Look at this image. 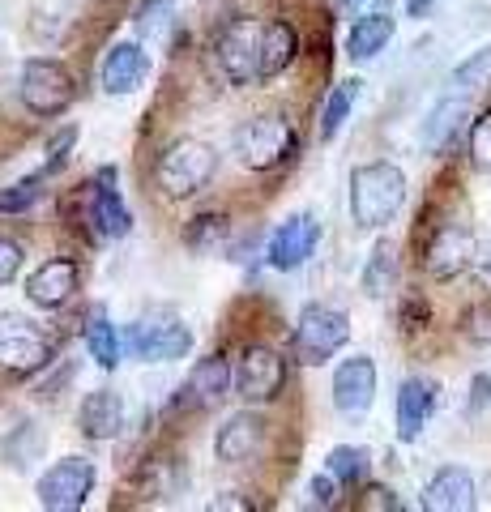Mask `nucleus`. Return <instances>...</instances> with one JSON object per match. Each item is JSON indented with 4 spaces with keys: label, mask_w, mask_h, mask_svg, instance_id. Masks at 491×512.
Segmentation results:
<instances>
[{
    "label": "nucleus",
    "mask_w": 491,
    "mask_h": 512,
    "mask_svg": "<svg viewBox=\"0 0 491 512\" xmlns=\"http://www.w3.org/2000/svg\"><path fill=\"white\" fill-rule=\"evenodd\" d=\"M406 205V171L393 163H363L351 171V218L363 231H380Z\"/></svg>",
    "instance_id": "obj_1"
},
{
    "label": "nucleus",
    "mask_w": 491,
    "mask_h": 512,
    "mask_svg": "<svg viewBox=\"0 0 491 512\" xmlns=\"http://www.w3.org/2000/svg\"><path fill=\"white\" fill-rule=\"evenodd\" d=\"M218 175V150L210 141H197V137H180L171 141L158 158V184L171 201H188L210 184Z\"/></svg>",
    "instance_id": "obj_2"
},
{
    "label": "nucleus",
    "mask_w": 491,
    "mask_h": 512,
    "mask_svg": "<svg viewBox=\"0 0 491 512\" xmlns=\"http://www.w3.org/2000/svg\"><path fill=\"white\" fill-rule=\"evenodd\" d=\"M18 99L26 103L30 116L56 120V116H65V111L73 107L77 82H73V73L60 60L35 56V60H26L22 73H18Z\"/></svg>",
    "instance_id": "obj_3"
},
{
    "label": "nucleus",
    "mask_w": 491,
    "mask_h": 512,
    "mask_svg": "<svg viewBox=\"0 0 491 512\" xmlns=\"http://www.w3.org/2000/svg\"><path fill=\"white\" fill-rule=\"evenodd\" d=\"M351 342V316L342 308H329V303H308L295 320V333H291V350L299 363L308 367H321L338 355V350Z\"/></svg>",
    "instance_id": "obj_4"
},
{
    "label": "nucleus",
    "mask_w": 491,
    "mask_h": 512,
    "mask_svg": "<svg viewBox=\"0 0 491 512\" xmlns=\"http://www.w3.org/2000/svg\"><path fill=\"white\" fill-rule=\"evenodd\" d=\"M231 146L248 171H274L295 154V128L287 116H252L235 128Z\"/></svg>",
    "instance_id": "obj_5"
},
{
    "label": "nucleus",
    "mask_w": 491,
    "mask_h": 512,
    "mask_svg": "<svg viewBox=\"0 0 491 512\" xmlns=\"http://www.w3.org/2000/svg\"><path fill=\"white\" fill-rule=\"evenodd\" d=\"M124 346L141 363H176L193 350V333H188V325L176 312H146L129 329Z\"/></svg>",
    "instance_id": "obj_6"
},
{
    "label": "nucleus",
    "mask_w": 491,
    "mask_h": 512,
    "mask_svg": "<svg viewBox=\"0 0 491 512\" xmlns=\"http://www.w3.org/2000/svg\"><path fill=\"white\" fill-rule=\"evenodd\" d=\"M261 18H235L231 26H223V35L214 43V60L218 73L227 77L231 86H248L261 82Z\"/></svg>",
    "instance_id": "obj_7"
},
{
    "label": "nucleus",
    "mask_w": 491,
    "mask_h": 512,
    "mask_svg": "<svg viewBox=\"0 0 491 512\" xmlns=\"http://www.w3.org/2000/svg\"><path fill=\"white\" fill-rule=\"evenodd\" d=\"M94 478H99L94 461H86V457H60L56 466H47L39 474L35 495H39V504L47 512H77L90 500Z\"/></svg>",
    "instance_id": "obj_8"
},
{
    "label": "nucleus",
    "mask_w": 491,
    "mask_h": 512,
    "mask_svg": "<svg viewBox=\"0 0 491 512\" xmlns=\"http://www.w3.org/2000/svg\"><path fill=\"white\" fill-rule=\"evenodd\" d=\"M287 384V363H282L278 350L269 346H248L240 363H235V393L244 397L248 406H261V402H274Z\"/></svg>",
    "instance_id": "obj_9"
},
{
    "label": "nucleus",
    "mask_w": 491,
    "mask_h": 512,
    "mask_svg": "<svg viewBox=\"0 0 491 512\" xmlns=\"http://www.w3.org/2000/svg\"><path fill=\"white\" fill-rule=\"evenodd\" d=\"M52 363V342L18 316H0V367L18 376H35Z\"/></svg>",
    "instance_id": "obj_10"
},
{
    "label": "nucleus",
    "mask_w": 491,
    "mask_h": 512,
    "mask_svg": "<svg viewBox=\"0 0 491 512\" xmlns=\"http://www.w3.org/2000/svg\"><path fill=\"white\" fill-rule=\"evenodd\" d=\"M316 244H321V222H316V214H295V218L282 222L274 235H269L265 261L274 265L278 274H295L299 265L312 261Z\"/></svg>",
    "instance_id": "obj_11"
},
{
    "label": "nucleus",
    "mask_w": 491,
    "mask_h": 512,
    "mask_svg": "<svg viewBox=\"0 0 491 512\" xmlns=\"http://www.w3.org/2000/svg\"><path fill=\"white\" fill-rule=\"evenodd\" d=\"M474 261V231L462 227V222H445L436 231V239L427 244V256H423V269L440 282H449L457 274H466Z\"/></svg>",
    "instance_id": "obj_12"
},
{
    "label": "nucleus",
    "mask_w": 491,
    "mask_h": 512,
    "mask_svg": "<svg viewBox=\"0 0 491 512\" xmlns=\"http://www.w3.org/2000/svg\"><path fill=\"white\" fill-rule=\"evenodd\" d=\"M376 402V363L368 355H351L334 372V410L338 414H368Z\"/></svg>",
    "instance_id": "obj_13"
},
{
    "label": "nucleus",
    "mask_w": 491,
    "mask_h": 512,
    "mask_svg": "<svg viewBox=\"0 0 491 512\" xmlns=\"http://www.w3.org/2000/svg\"><path fill=\"white\" fill-rule=\"evenodd\" d=\"M77 286H82V269L69 256H52V261H43L35 274L26 278V299L35 303V308H60V303H69L77 295Z\"/></svg>",
    "instance_id": "obj_14"
},
{
    "label": "nucleus",
    "mask_w": 491,
    "mask_h": 512,
    "mask_svg": "<svg viewBox=\"0 0 491 512\" xmlns=\"http://www.w3.org/2000/svg\"><path fill=\"white\" fill-rule=\"evenodd\" d=\"M150 77V52L133 39H120L112 43V52L103 56V69H99V86L107 94H133L146 86Z\"/></svg>",
    "instance_id": "obj_15"
},
{
    "label": "nucleus",
    "mask_w": 491,
    "mask_h": 512,
    "mask_svg": "<svg viewBox=\"0 0 491 512\" xmlns=\"http://www.w3.org/2000/svg\"><path fill=\"white\" fill-rule=\"evenodd\" d=\"M440 402V389L427 376H406L398 384V440L402 444H415L423 436L427 419L436 414Z\"/></svg>",
    "instance_id": "obj_16"
},
{
    "label": "nucleus",
    "mask_w": 491,
    "mask_h": 512,
    "mask_svg": "<svg viewBox=\"0 0 491 512\" xmlns=\"http://www.w3.org/2000/svg\"><path fill=\"white\" fill-rule=\"evenodd\" d=\"M90 214H94V227H99L107 239H124L133 231V214H129V205H124V197H120L112 167H103L99 180L90 184Z\"/></svg>",
    "instance_id": "obj_17"
},
{
    "label": "nucleus",
    "mask_w": 491,
    "mask_h": 512,
    "mask_svg": "<svg viewBox=\"0 0 491 512\" xmlns=\"http://www.w3.org/2000/svg\"><path fill=\"white\" fill-rule=\"evenodd\" d=\"M261 444H265V423L257 419V414L240 410L218 427L214 453H218V461H227V466H240V461H252L261 453Z\"/></svg>",
    "instance_id": "obj_18"
},
{
    "label": "nucleus",
    "mask_w": 491,
    "mask_h": 512,
    "mask_svg": "<svg viewBox=\"0 0 491 512\" xmlns=\"http://www.w3.org/2000/svg\"><path fill=\"white\" fill-rule=\"evenodd\" d=\"M77 427H82V436L103 444V440H116L120 427H124V402L116 389H94L82 397V406H77Z\"/></svg>",
    "instance_id": "obj_19"
},
{
    "label": "nucleus",
    "mask_w": 491,
    "mask_h": 512,
    "mask_svg": "<svg viewBox=\"0 0 491 512\" xmlns=\"http://www.w3.org/2000/svg\"><path fill=\"white\" fill-rule=\"evenodd\" d=\"M423 508L427 512H470L474 508V478L462 466H445L432 474L423 487Z\"/></svg>",
    "instance_id": "obj_20"
},
{
    "label": "nucleus",
    "mask_w": 491,
    "mask_h": 512,
    "mask_svg": "<svg viewBox=\"0 0 491 512\" xmlns=\"http://www.w3.org/2000/svg\"><path fill=\"white\" fill-rule=\"evenodd\" d=\"M466 116H470V103H466V94H449V99H440L432 111H427V120H423V150H432V154H440V150H449L453 146V137L462 133V124H466Z\"/></svg>",
    "instance_id": "obj_21"
},
{
    "label": "nucleus",
    "mask_w": 491,
    "mask_h": 512,
    "mask_svg": "<svg viewBox=\"0 0 491 512\" xmlns=\"http://www.w3.org/2000/svg\"><path fill=\"white\" fill-rule=\"evenodd\" d=\"M299 56V30L287 18H269L261 30V82L287 73Z\"/></svg>",
    "instance_id": "obj_22"
},
{
    "label": "nucleus",
    "mask_w": 491,
    "mask_h": 512,
    "mask_svg": "<svg viewBox=\"0 0 491 512\" xmlns=\"http://www.w3.org/2000/svg\"><path fill=\"white\" fill-rule=\"evenodd\" d=\"M184 393L193 397V402H197L201 410L223 406V402H227V393H231V363H227L223 355L197 359L193 376H188V384H184Z\"/></svg>",
    "instance_id": "obj_23"
},
{
    "label": "nucleus",
    "mask_w": 491,
    "mask_h": 512,
    "mask_svg": "<svg viewBox=\"0 0 491 512\" xmlns=\"http://www.w3.org/2000/svg\"><path fill=\"white\" fill-rule=\"evenodd\" d=\"M393 30H398V22H393L389 13H363V18L351 26V35H346V56L355 64L376 60L393 43Z\"/></svg>",
    "instance_id": "obj_24"
},
{
    "label": "nucleus",
    "mask_w": 491,
    "mask_h": 512,
    "mask_svg": "<svg viewBox=\"0 0 491 512\" xmlns=\"http://www.w3.org/2000/svg\"><path fill=\"white\" fill-rule=\"evenodd\" d=\"M86 350H90V359L103 367V372H116L120 359H124V342H120V333L116 325L107 320V312H90L86 320Z\"/></svg>",
    "instance_id": "obj_25"
},
{
    "label": "nucleus",
    "mask_w": 491,
    "mask_h": 512,
    "mask_svg": "<svg viewBox=\"0 0 491 512\" xmlns=\"http://www.w3.org/2000/svg\"><path fill=\"white\" fill-rule=\"evenodd\" d=\"M0 453H5V461H9L13 470H30V466H35V461L47 453L43 427H39V423H30V419L18 423V427H13L9 436H5V448H0Z\"/></svg>",
    "instance_id": "obj_26"
},
{
    "label": "nucleus",
    "mask_w": 491,
    "mask_h": 512,
    "mask_svg": "<svg viewBox=\"0 0 491 512\" xmlns=\"http://www.w3.org/2000/svg\"><path fill=\"white\" fill-rule=\"evenodd\" d=\"M231 239V218L218 210H205L184 227V244L193 252H218Z\"/></svg>",
    "instance_id": "obj_27"
},
{
    "label": "nucleus",
    "mask_w": 491,
    "mask_h": 512,
    "mask_svg": "<svg viewBox=\"0 0 491 512\" xmlns=\"http://www.w3.org/2000/svg\"><path fill=\"white\" fill-rule=\"evenodd\" d=\"M325 470L334 474L342 487H355V483H363V478H368L372 453H368V448H359V444H338V448H329Z\"/></svg>",
    "instance_id": "obj_28"
},
{
    "label": "nucleus",
    "mask_w": 491,
    "mask_h": 512,
    "mask_svg": "<svg viewBox=\"0 0 491 512\" xmlns=\"http://www.w3.org/2000/svg\"><path fill=\"white\" fill-rule=\"evenodd\" d=\"M355 99H359V82H355V77H346V82H338L334 90H329L325 111H321V137H325V141H334L342 128H346Z\"/></svg>",
    "instance_id": "obj_29"
},
{
    "label": "nucleus",
    "mask_w": 491,
    "mask_h": 512,
    "mask_svg": "<svg viewBox=\"0 0 491 512\" xmlns=\"http://www.w3.org/2000/svg\"><path fill=\"white\" fill-rule=\"evenodd\" d=\"M393 278H398V248L389 239H380L368 256V269H363V291L368 295H389L393 291Z\"/></svg>",
    "instance_id": "obj_30"
},
{
    "label": "nucleus",
    "mask_w": 491,
    "mask_h": 512,
    "mask_svg": "<svg viewBox=\"0 0 491 512\" xmlns=\"http://www.w3.org/2000/svg\"><path fill=\"white\" fill-rule=\"evenodd\" d=\"M171 22H176V0H141V9H137V35L146 39V43H163L171 35Z\"/></svg>",
    "instance_id": "obj_31"
},
{
    "label": "nucleus",
    "mask_w": 491,
    "mask_h": 512,
    "mask_svg": "<svg viewBox=\"0 0 491 512\" xmlns=\"http://www.w3.org/2000/svg\"><path fill=\"white\" fill-rule=\"evenodd\" d=\"M43 192H47V171L26 175V180L0 188V214H26V210H35V205L43 201Z\"/></svg>",
    "instance_id": "obj_32"
},
{
    "label": "nucleus",
    "mask_w": 491,
    "mask_h": 512,
    "mask_svg": "<svg viewBox=\"0 0 491 512\" xmlns=\"http://www.w3.org/2000/svg\"><path fill=\"white\" fill-rule=\"evenodd\" d=\"M487 69H491V47H483V52H474L466 64H457L453 77H449V86H453L457 94H466V90H474V86L483 82Z\"/></svg>",
    "instance_id": "obj_33"
},
{
    "label": "nucleus",
    "mask_w": 491,
    "mask_h": 512,
    "mask_svg": "<svg viewBox=\"0 0 491 512\" xmlns=\"http://www.w3.org/2000/svg\"><path fill=\"white\" fill-rule=\"evenodd\" d=\"M470 163L474 171H491V111L470 124Z\"/></svg>",
    "instance_id": "obj_34"
},
{
    "label": "nucleus",
    "mask_w": 491,
    "mask_h": 512,
    "mask_svg": "<svg viewBox=\"0 0 491 512\" xmlns=\"http://www.w3.org/2000/svg\"><path fill=\"white\" fill-rule=\"evenodd\" d=\"M338 495H342V483H338V478L329 474V470L316 474L312 483H308V504H312V508H334Z\"/></svg>",
    "instance_id": "obj_35"
},
{
    "label": "nucleus",
    "mask_w": 491,
    "mask_h": 512,
    "mask_svg": "<svg viewBox=\"0 0 491 512\" xmlns=\"http://www.w3.org/2000/svg\"><path fill=\"white\" fill-rule=\"evenodd\" d=\"M18 269H22V244L9 235H0V286H9L18 278Z\"/></svg>",
    "instance_id": "obj_36"
},
{
    "label": "nucleus",
    "mask_w": 491,
    "mask_h": 512,
    "mask_svg": "<svg viewBox=\"0 0 491 512\" xmlns=\"http://www.w3.org/2000/svg\"><path fill=\"white\" fill-rule=\"evenodd\" d=\"M73 141H77V128H65V133H60V137H52V141H47V175H52L56 167H65L69 163V150H73Z\"/></svg>",
    "instance_id": "obj_37"
},
{
    "label": "nucleus",
    "mask_w": 491,
    "mask_h": 512,
    "mask_svg": "<svg viewBox=\"0 0 491 512\" xmlns=\"http://www.w3.org/2000/svg\"><path fill=\"white\" fill-rule=\"evenodd\" d=\"M205 508H210V512H227V508H235V512H252V504L244 500L240 491H218V495H214V500L205 504Z\"/></svg>",
    "instance_id": "obj_38"
},
{
    "label": "nucleus",
    "mask_w": 491,
    "mask_h": 512,
    "mask_svg": "<svg viewBox=\"0 0 491 512\" xmlns=\"http://www.w3.org/2000/svg\"><path fill=\"white\" fill-rule=\"evenodd\" d=\"M483 406H491V380H487V376L474 380V402H470V414H479Z\"/></svg>",
    "instance_id": "obj_39"
},
{
    "label": "nucleus",
    "mask_w": 491,
    "mask_h": 512,
    "mask_svg": "<svg viewBox=\"0 0 491 512\" xmlns=\"http://www.w3.org/2000/svg\"><path fill=\"white\" fill-rule=\"evenodd\" d=\"M368 495H372V500H368L372 508H398V500H393V491H385V487H372Z\"/></svg>",
    "instance_id": "obj_40"
},
{
    "label": "nucleus",
    "mask_w": 491,
    "mask_h": 512,
    "mask_svg": "<svg viewBox=\"0 0 491 512\" xmlns=\"http://www.w3.org/2000/svg\"><path fill=\"white\" fill-rule=\"evenodd\" d=\"M436 5H440V0H406V13H410V18H427Z\"/></svg>",
    "instance_id": "obj_41"
},
{
    "label": "nucleus",
    "mask_w": 491,
    "mask_h": 512,
    "mask_svg": "<svg viewBox=\"0 0 491 512\" xmlns=\"http://www.w3.org/2000/svg\"><path fill=\"white\" fill-rule=\"evenodd\" d=\"M487 265H491V256H487Z\"/></svg>",
    "instance_id": "obj_42"
}]
</instances>
